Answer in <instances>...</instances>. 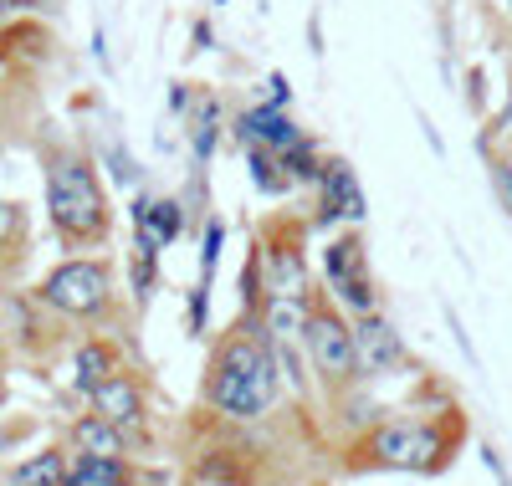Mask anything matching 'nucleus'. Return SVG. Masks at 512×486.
<instances>
[{
    "label": "nucleus",
    "mask_w": 512,
    "mask_h": 486,
    "mask_svg": "<svg viewBox=\"0 0 512 486\" xmlns=\"http://www.w3.org/2000/svg\"><path fill=\"white\" fill-rule=\"evenodd\" d=\"M282 364H277V338L267 328L262 313H241L216 333L205 359V379H200V405L221 420L236 425H256L267 420L282 400Z\"/></svg>",
    "instance_id": "1"
},
{
    "label": "nucleus",
    "mask_w": 512,
    "mask_h": 486,
    "mask_svg": "<svg viewBox=\"0 0 512 486\" xmlns=\"http://www.w3.org/2000/svg\"><path fill=\"white\" fill-rule=\"evenodd\" d=\"M466 446V410L456 400L395 410L369 420L338 446V471L369 476V471H410V476H441Z\"/></svg>",
    "instance_id": "2"
},
{
    "label": "nucleus",
    "mask_w": 512,
    "mask_h": 486,
    "mask_svg": "<svg viewBox=\"0 0 512 486\" xmlns=\"http://www.w3.org/2000/svg\"><path fill=\"white\" fill-rule=\"evenodd\" d=\"M47 215L62 246H103L113 231V205L98 180V164L82 149H47Z\"/></svg>",
    "instance_id": "3"
},
{
    "label": "nucleus",
    "mask_w": 512,
    "mask_h": 486,
    "mask_svg": "<svg viewBox=\"0 0 512 486\" xmlns=\"http://www.w3.org/2000/svg\"><path fill=\"white\" fill-rule=\"evenodd\" d=\"M303 353H308V369H313V384L323 389V400L333 410L349 405V394L364 384L359 348H354V313L323 282H308L303 292Z\"/></svg>",
    "instance_id": "4"
},
{
    "label": "nucleus",
    "mask_w": 512,
    "mask_h": 486,
    "mask_svg": "<svg viewBox=\"0 0 512 486\" xmlns=\"http://www.w3.org/2000/svg\"><path fill=\"white\" fill-rule=\"evenodd\" d=\"M36 297L67 323H103V318H113V307H118L113 261L72 256V261H62V267H52L47 277H41Z\"/></svg>",
    "instance_id": "5"
},
{
    "label": "nucleus",
    "mask_w": 512,
    "mask_h": 486,
    "mask_svg": "<svg viewBox=\"0 0 512 486\" xmlns=\"http://www.w3.org/2000/svg\"><path fill=\"white\" fill-rule=\"evenodd\" d=\"M251 251L262 261L267 297H303L308 292V220L297 210H272L256 220Z\"/></svg>",
    "instance_id": "6"
},
{
    "label": "nucleus",
    "mask_w": 512,
    "mask_h": 486,
    "mask_svg": "<svg viewBox=\"0 0 512 486\" xmlns=\"http://www.w3.org/2000/svg\"><path fill=\"white\" fill-rule=\"evenodd\" d=\"M323 287L344 302L354 318L379 313V282H374V272H369V251H364V231H359V226L338 231V236L323 246Z\"/></svg>",
    "instance_id": "7"
},
{
    "label": "nucleus",
    "mask_w": 512,
    "mask_h": 486,
    "mask_svg": "<svg viewBox=\"0 0 512 486\" xmlns=\"http://www.w3.org/2000/svg\"><path fill=\"white\" fill-rule=\"evenodd\" d=\"M190 476L200 486H256L262 476V451L256 440H231V435H210L205 446L190 456Z\"/></svg>",
    "instance_id": "8"
},
{
    "label": "nucleus",
    "mask_w": 512,
    "mask_h": 486,
    "mask_svg": "<svg viewBox=\"0 0 512 486\" xmlns=\"http://www.w3.org/2000/svg\"><path fill=\"white\" fill-rule=\"evenodd\" d=\"M88 405H93V415L113 420L123 435H134V446H149V389H144L139 374L118 369L113 379H103L88 394Z\"/></svg>",
    "instance_id": "9"
},
{
    "label": "nucleus",
    "mask_w": 512,
    "mask_h": 486,
    "mask_svg": "<svg viewBox=\"0 0 512 486\" xmlns=\"http://www.w3.org/2000/svg\"><path fill=\"white\" fill-rule=\"evenodd\" d=\"M354 348H359V374L364 379H390V374L410 369V348L384 313L354 318Z\"/></svg>",
    "instance_id": "10"
},
{
    "label": "nucleus",
    "mask_w": 512,
    "mask_h": 486,
    "mask_svg": "<svg viewBox=\"0 0 512 486\" xmlns=\"http://www.w3.org/2000/svg\"><path fill=\"white\" fill-rule=\"evenodd\" d=\"M62 486H164V471H144L128 456H82L72 451V471Z\"/></svg>",
    "instance_id": "11"
},
{
    "label": "nucleus",
    "mask_w": 512,
    "mask_h": 486,
    "mask_svg": "<svg viewBox=\"0 0 512 486\" xmlns=\"http://www.w3.org/2000/svg\"><path fill=\"white\" fill-rule=\"evenodd\" d=\"M231 128H236V139H241V144H262V149H277V154H282V149H292L297 139H303V128H297L282 108H272V103L246 108Z\"/></svg>",
    "instance_id": "12"
},
{
    "label": "nucleus",
    "mask_w": 512,
    "mask_h": 486,
    "mask_svg": "<svg viewBox=\"0 0 512 486\" xmlns=\"http://www.w3.org/2000/svg\"><path fill=\"white\" fill-rule=\"evenodd\" d=\"M318 195H323V220H364V195L354 185V169L344 159H328L318 174Z\"/></svg>",
    "instance_id": "13"
},
{
    "label": "nucleus",
    "mask_w": 512,
    "mask_h": 486,
    "mask_svg": "<svg viewBox=\"0 0 512 486\" xmlns=\"http://www.w3.org/2000/svg\"><path fill=\"white\" fill-rule=\"evenodd\" d=\"M67 440H72V451H82V456H128V451H134V435H123L103 415H82L67 430Z\"/></svg>",
    "instance_id": "14"
},
{
    "label": "nucleus",
    "mask_w": 512,
    "mask_h": 486,
    "mask_svg": "<svg viewBox=\"0 0 512 486\" xmlns=\"http://www.w3.org/2000/svg\"><path fill=\"white\" fill-rule=\"evenodd\" d=\"M497 128H502V144L487 134V139H482V154H487V180H492V195H497L502 215L512 220V113H497Z\"/></svg>",
    "instance_id": "15"
},
{
    "label": "nucleus",
    "mask_w": 512,
    "mask_h": 486,
    "mask_svg": "<svg viewBox=\"0 0 512 486\" xmlns=\"http://www.w3.org/2000/svg\"><path fill=\"white\" fill-rule=\"evenodd\" d=\"M72 379H77V389L82 394H93L103 379H113L118 369H123V353H118V343H108V338H88L77 348V359H72Z\"/></svg>",
    "instance_id": "16"
},
{
    "label": "nucleus",
    "mask_w": 512,
    "mask_h": 486,
    "mask_svg": "<svg viewBox=\"0 0 512 486\" xmlns=\"http://www.w3.org/2000/svg\"><path fill=\"white\" fill-rule=\"evenodd\" d=\"M134 226L144 236H154L159 246H169V241L185 231V205L180 200H139L134 205Z\"/></svg>",
    "instance_id": "17"
},
{
    "label": "nucleus",
    "mask_w": 512,
    "mask_h": 486,
    "mask_svg": "<svg viewBox=\"0 0 512 486\" xmlns=\"http://www.w3.org/2000/svg\"><path fill=\"white\" fill-rule=\"evenodd\" d=\"M67 471H72V451L52 446V451H41V456L21 461V466L11 471V481H16V486H62Z\"/></svg>",
    "instance_id": "18"
},
{
    "label": "nucleus",
    "mask_w": 512,
    "mask_h": 486,
    "mask_svg": "<svg viewBox=\"0 0 512 486\" xmlns=\"http://www.w3.org/2000/svg\"><path fill=\"white\" fill-rule=\"evenodd\" d=\"M190 139H195L200 164L216 154V144H221V103H216V93H200V108L190 113Z\"/></svg>",
    "instance_id": "19"
},
{
    "label": "nucleus",
    "mask_w": 512,
    "mask_h": 486,
    "mask_svg": "<svg viewBox=\"0 0 512 486\" xmlns=\"http://www.w3.org/2000/svg\"><path fill=\"white\" fill-rule=\"evenodd\" d=\"M0 256L21 261L26 256V205L0 200Z\"/></svg>",
    "instance_id": "20"
},
{
    "label": "nucleus",
    "mask_w": 512,
    "mask_h": 486,
    "mask_svg": "<svg viewBox=\"0 0 512 486\" xmlns=\"http://www.w3.org/2000/svg\"><path fill=\"white\" fill-rule=\"evenodd\" d=\"M26 435H31V420H0V456H11Z\"/></svg>",
    "instance_id": "21"
},
{
    "label": "nucleus",
    "mask_w": 512,
    "mask_h": 486,
    "mask_svg": "<svg viewBox=\"0 0 512 486\" xmlns=\"http://www.w3.org/2000/svg\"><path fill=\"white\" fill-rule=\"evenodd\" d=\"M0 343H6V318H0Z\"/></svg>",
    "instance_id": "22"
},
{
    "label": "nucleus",
    "mask_w": 512,
    "mask_h": 486,
    "mask_svg": "<svg viewBox=\"0 0 512 486\" xmlns=\"http://www.w3.org/2000/svg\"><path fill=\"white\" fill-rule=\"evenodd\" d=\"M0 394H6V384H0Z\"/></svg>",
    "instance_id": "23"
}]
</instances>
